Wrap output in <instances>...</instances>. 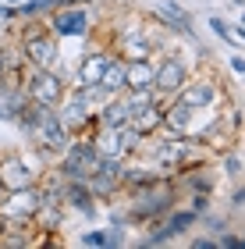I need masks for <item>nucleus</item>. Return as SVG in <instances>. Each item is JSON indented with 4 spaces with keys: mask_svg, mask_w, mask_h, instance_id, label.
<instances>
[{
    "mask_svg": "<svg viewBox=\"0 0 245 249\" xmlns=\"http://www.w3.org/2000/svg\"><path fill=\"white\" fill-rule=\"evenodd\" d=\"M192 249H217V239H213V235H196Z\"/></svg>",
    "mask_w": 245,
    "mask_h": 249,
    "instance_id": "b1692460",
    "label": "nucleus"
},
{
    "mask_svg": "<svg viewBox=\"0 0 245 249\" xmlns=\"http://www.w3.org/2000/svg\"><path fill=\"white\" fill-rule=\"evenodd\" d=\"M61 203H64L68 210L82 213V217H96V196L89 192L85 182H68V178H64V185H61Z\"/></svg>",
    "mask_w": 245,
    "mask_h": 249,
    "instance_id": "9d476101",
    "label": "nucleus"
},
{
    "mask_svg": "<svg viewBox=\"0 0 245 249\" xmlns=\"http://www.w3.org/2000/svg\"><path fill=\"white\" fill-rule=\"evenodd\" d=\"M174 96L181 100L185 107H192V110H210L220 100V86L213 78H196V82H185Z\"/></svg>",
    "mask_w": 245,
    "mask_h": 249,
    "instance_id": "6e6552de",
    "label": "nucleus"
},
{
    "mask_svg": "<svg viewBox=\"0 0 245 249\" xmlns=\"http://www.w3.org/2000/svg\"><path fill=\"white\" fill-rule=\"evenodd\" d=\"M153 71H157L153 57H146V61H125V89H128V93H135V89H153Z\"/></svg>",
    "mask_w": 245,
    "mask_h": 249,
    "instance_id": "dca6fc26",
    "label": "nucleus"
},
{
    "mask_svg": "<svg viewBox=\"0 0 245 249\" xmlns=\"http://www.w3.org/2000/svg\"><path fill=\"white\" fill-rule=\"evenodd\" d=\"M210 203H213V192H192V199H188V210L206 213V210H210Z\"/></svg>",
    "mask_w": 245,
    "mask_h": 249,
    "instance_id": "aec40b11",
    "label": "nucleus"
},
{
    "mask_svg": "<svg viewBox=\"0 0 245 249\" xmlns=\"http://www.w3.org/2000/svg\"><path fill=\"white\" fill-rule=\"evenodd\" d=\"M29 182H36V175L25 167V157H18V153L0 157V185L4 189H21Z\"/></svg>",
    "mask_w": 245,
    "mask_h": 249,
    "instance_id": "9b49d317",
    "label": "nucleus"
},
{
    "mask_svg": "<svg viewBox=\"0 0 245 249\" xmlns=\"http://www.w3.org/2000/svg\"><path fill=\"white\" fill-rule=\"evenodd\" d=\"M163 104H167V100H153V104L139 107V110H131L128 124L142 135V139H153L157 132H163Z\"/></svg>",
    "mask_w": 245,
    "mask_h": 249,
    "instance_id": "1a4fd4ad",
    "label": "nucleus"
},
{
    "mask_svg": "<svg viewBox=\"0 0 245 249\" xmlns=\"http://www.w3.org/2000/svg\"><path fill=\"white\" fill-rule=\"evenodd\" d=\"M199 224H203V228L210 231V235H213V239H217V235L220 231H228V217H220V213H199Z\"/></svg>",
    "mask_w": 245,
    "mask_h": 249,
    "instance_id": "6ab92c4d",
    "label": "nucleus"
},
{
    "mask_svg": "<svg viewBox=\"0 0 245 249\" xmlns=\"http://www.w3.org/2000/svg\"><path fill=\"white\" fill-rule=\"evenodd\" d=\"M217 249H245V239L235 231H220L217 235Z\"/></svg>",
    "mask_w": 245,
    "mask_h": 249,
    "instance_id": "412c9836",
    "label": "nucleus"
},
{
    "mask_svg": "<svg viewBox=\"0 0 245 249\" xmlns=\"http://www.w3.org/2000/svg\"><path fill=\"white\" fill-rule=\"evenodd\" d=\"M188 82V64L181 57H163V64H157V71H153V93L160 100H171L178 89Z\"/></svg>",
    "mask_w": 245,
    "mask_h": 249,
    "instance_id": "0eeeda50",
    "label": "nucleus"
},
{
    "mask_svg": "<svg viewBox=\"0 0 245 249\" xmlns=\"http://www.w3.org/2000/svg\"><path fill=\"white\" fill-rule=\"evenodd\" d=\"M93 150L99 153V157H117V160H128L125 157V135H121V124L114 128V124H99L96 128V135L93 139Z\"/></svg>",
    "mask_w": 245,
    "mask_h": 249,
    "instance_id": "ddd939ff",
    "label": "nucleus"
},
{
    "mask_svg": "<svg viewBox=\"0 0 245 249\" xmlns=\"http://www.w3.org/2000/svg\"><path fill=\"white\" fill-rule=\"evenodd\" d=\"M224 175H231L235 182L242 178V157H238V153H228V157H224Z\"/></svg>",
    "mask_w": 245,
    "mask_h": 249,
    "instance_id": "4be33fe9",
    "label": "nucleus"
},
{
    "mask_svg": "<svg viewBox=\"0 0 245 249\" xmlns=\"http://www.w3.org/2000/svg\"><path fill=\"white\" fill-rule=\"evenodd\" d=\"M89 25H93V18H89V11H85L82 4H79V7H57V11H50V18H47V29H50L57 39L89 36Z\"/></svg>",
    "mask_w": 245,
    "mask_h": 249,
    "instance_id": "20e7f679",
    "label": "nucleus"
},
{
    "mask_svg": "<svg viewBox=\"0 0 245 249\" xmlns=\"http://www.w3.org/2000/svg\"><path fill=\"white\" fill-rule=\"evenodd\" d=\"M21 57L32 68H57L61 43L50 29H29V32H21Z\"/></svg>",
    "mask_w": 245,
    "mask_h": 249,
    "instance_id": "f03ea898",
    "label": "nucleus"
},
{
    "mask_svg": "<svg viewBox=\"0 0 245 249\" xmlns=\"http://www.w3.org/2000/svg\"><path fill=\"white\" fill-rule=\"evenodd\" d=\"M231 71H235L238 78H242V71H245V61L238 57V53H235V57H231Z\"/></svg>",
    "mask_w": 245,
    "mask_h": 249,
    "instance_id": "a878e982",
    "label": "nucleus"
},
{
    "mask_svg": "<svg viewBox=\"0 0 245 249\" xmlns=\"http://www.w3.org/2000/svg\"><path fill=\"white\" fill-rule=\"evenodd\" d=\"M96 164H99V153L93 150V142H89V139H75V135H71V142L64 146V153H61L57 175L68 178V182H85Z\"/></svg>",
    "mask_w": 245,
    "mask_h": 249,
    "instance_id": "f257e3e1",
    "label": "nucleus"
},
{
    "mask_svg": "<svg viewBox=\"0 0 245 249\" xmlns=\"http://www.w3.org/2000/svg\"><path fill=\"white\" fill-rule=\"evenodd\" d=\"M4 228H7V221H4V213H0V235H4Z\"/></svg>",
    "mask_w": 245,
    "mask_h": 249,
    "instance_id": "bb28decb",
    "label": "nucleus"
},
{
    "mask_svg": "<svg viewBox=\"0 0 245 249\" xmlns=\"http://www.w3.org/2000/svg\"><path fill=\"white\" fill-rule=\"evenodd\" d=\"M157 50H160V39H153V36H146V29H139V32H131V36L121 39V53L117 57L121 61H146Z\"/></svg>",
    "mask_w": 245,
    "mask_h": 249,
    "instance_id": "f8f14e48",
    "label": "nucleus"
},
{
    "mask_svg": "<svg viewBox=\"0 0 245 249\" xmlns=\"http://www.w3.org/2000/svg\"><path fill=\"white\" fill-rule=\"evenodd\" d=\"M185 175H188V178H185L188 192H213V175L206 171V164H199V167H188Z\"/></svg>",
    "mask_w": 245,
    "mask_h": 249,
    "instance_id": "a211bd4d",
    "label": "nucleus"
},
{
    "mask_svg": "<svg viewBox=\"0 0 245 249\" xmlns=\"http://www.w3.org/2000/svg\"><path fill=\"white\" fill-rule=\"evenodd\" d=\"M242 207H245V189L238 185L235 192H231V210H242Z\"/></svg>",
    "mask_w": 245,
    "mask_h": 249,
    "instance_id": "393cba45",
    "label": "nucleus"
},
{
    "mask_svg": "<svg viewBox=\"0 0 245 249\" xmlns=\"http://www.w3.org/2000/svg\"><path fill=\"white\" fill-rule=\"evenodd\" d=\"M4 192H7V189H4V185H0V196H4Z\"/></svg>",
    "mask_w": 245,
    "mask_h": 249,
    "instance_id": "c85d7f7f",
    "label": "nucleus"
},
{
    "mask_svg": "<svg viewBox=\"0 0 245 249\" xmlns=\"http://www.w3.org/2000/svg\"><path fill=\"white\" fill-rule=\"evenodd\" d=\"M121 164L125 160H117V157H99V164L89 171L85 185L96 199H110L114 192H121Z\"/></svg>",
    "mask_w": 245,
    "mask_h": 249,
    "instance_id": "423d86ee",
    "label": "nucleus"
},
{
    "mask_svg": "<svg viewBox=\"0 0 245 249\" xmlns=\"http://www.w3.org/2000/svg\"><path fill=\"white\" fill-rule=\"evenodd\" d=\"M0 71H4V50H0Z\"/></svg>",
    "mask_w": 245,
    "mask_h": 249,
    "instance_id": "cd10ccee",
    "label": "nucleus"
},
{
    "mask_svg": "<svg viewBox=\"0 0 245 249\" xmlns=\"http://www.w3.org/2000/svg\"><path fill=\"white\" fill-rule=\"evenodd\" d=\"M99 86L110 89V93H125V61H121L117 53H110V57H107V68H103Z\"/></svg>",
    "mask_w": 245,
    "mask_h": 249,
    "instance_id": "f3484780",
    "label": "nucleus"
},
{
    "mask_svg": "<svg viewBox=\"0 0 245 249\" xmlns=\"http://www.w3.org/2000/svg\"><path fill=\"white\" fill-rule=\"evenodd\" d=\"M107 50H93L85 53V57L79 61V71H75V89H85V86H99V78H103V68H107Z\"/></svg>",
    "mask_w": 245,
    "mask_h": 249,
    "instance_id": "4468645a",
    "label": "nucleus"
},
{
    "mask_svg": "<svg viewBox=\"0 0 245 249\" xmlns=\"http://www.w3.org/2000/svg\"><path fill=\"white\" fill-rule=\"evenodd\" d=\"M64 93H68V82L57 68H32V78L25 82V96L32 104H43V107H57Z\"/></svg>",
    "mask_w": 245,
    "mask_h": 249,
    "instance_id": "7ed1b4c3",
    "label": "nucleus"
},
{
    "mask_svg": "<svg viewBox=\"0 0 245 249\" xmlns=\"http://www.w3.org/2000/svg\"><path fill=\"white\" fill-rule=\"evenodd\" d=\"M192 118H196V110L192 107H185L178 96H171L163 104V128L167 132H174V135H188L192 132Z\"/></svg>",
    "mask_w": 245,
    "mask_h": 249,
    "instance_id": "2eb2a0df",
    "label": "nucleus"
},
{
    "mask_svg": "<svg viewBox=\"0 0 245 249\" xmlns=\"http://www.w3.org/2000/svg\"><path fill=\"white\" fill-rule=\"evenodd\" d=\"M53 110H57V118H61V124H64L68 135H82V128H96V118H93V110L85 107V100H82L79 89L64 93V100Z\"/></svg>",
    "mask_w": 245,
    "mask_h": 249,
    "instance_id": "39448f33",
    "label": "nucleus"
},
{
    "mask_svg": "<svg viewBox=\"0 0 245 249\" xmlns=\"http://www.w3.org/2000/svg\"><path fill=\"white\" fill-rule=\"evenodd\" d=\"M210 32H213L217 39H228V32H231V25H228V21L220 18V15H213V18H210Z\"/></svg>",
    "mask_w": 245,
    "mask_h": 249,
    "instance_id": "5701e85b",
    "label": "nucleus"
}]
</instances>
